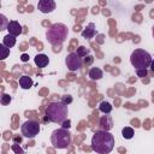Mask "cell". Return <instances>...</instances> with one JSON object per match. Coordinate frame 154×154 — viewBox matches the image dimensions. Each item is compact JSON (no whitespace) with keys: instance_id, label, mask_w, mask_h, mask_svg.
<instances>
[{"instance_id":"18","label":"cell","mask_w":154,"mask_h":154,"mask_svg":"<svg viewBox=\"0 0 154 154\" xmlns=\"http://www.w3.org/2000/svg\"><path fill=\"white\" fill-rule=\"evenodd\" d=\"M76 54L78 57H81V58H84V57H87L89 54V49L87 47H84V46H79L77 48V51H76Z\"/></svg>"},{"instance_id":"16","label":"cell","mask_w":154,"mask_h":154,"mask_svg":"<svg viewBox=\"0 0 154 154\" xmlns=\"http://www.w3.org/2000/svg\"><path fill=\"white\" fill-rule=\"evenodd\" d=\"M2 45L6 46L7 48H12V47L16 45V37L12 36V35H6V36L2 38Z\"/></svg>"},{"instance_id":"23","label":"cell","mask_w":154,"mask_h":154,"mask_svg":"<svg viewBox=\"0 0 154 154\" xmlns=\"http://www.w3.org/2000/svg\"><path fill=\"white\" fill-rule=\"evenodd\" d=\"M12 150L14 152V154H24V150L20 148V146L19 144H17V143H14V144H12Z\"/></svg>"},{"instance_id":"21","label":"cell","mask_w":154,"mask_h":154,"mask_svg":"<svg viewBox=\"0 0 154 154\" xmlns=\"http://www.w3.org/2000/svg\"><path fill=\"white\" fill-rule=\"evenodd\" d=\"M11 100H12L11 95H8V94H2V95H1V99H0V102H1V105H8V103L11 102Z\"/></svg>"},{"instance_id":"17","label":"cell","mask_w":154,"mask_h":154,"mask_svg":"<svg viewBox=\"0 0 154 154\" xmlns=\"http://www.w3.org/2000/svg\"><path fill=\"white\" fill-rule=\"evenodd\" d=\"M122 135H123V137H124L125 140H131V138L134 137L135 132H134V129H132V128L125 126V128L122 129Z\"/></svg>"},{"instance_id":"20","label":"cell","mask_w":154,"mask_h":154,"mask_svg":"<svg viewBox=\"0 0 154 154\" xmlns=\"http://www.w3.org/2000/svg\"><path fill=\"white\" fill-rule=\"evenodd\" d=\"M0 20H1V25H0V30H7V26H8V20L7 18L4 16V14H0Z\"/></svg>"},{"instance_id":"19","label":"cell","mask_w":154,"mask_h":154,"mask_svg":"<svg viewBox=\"0 0 154 154\" xmlns=\"http://www.w3.org/2000/svg\"><path fill=\"white\" fill-rule=\"evenodd\" d=\"M0 52H1V60H5L7 58V55L10 54V48H7L6 46H4L2 43L0 45Z\"/></svg>"},{"instance_id":"6","label":"cell","mask_w":154,"mask_h":154,"mask_svg":"<svg viewBox=\"0 0 154 154\" xmlns=\"http://www.w3.org/2000/svg\"><path fill=\"white\" fill-rule=\"evenodd\" d=\"M20 132L26 138H34L40 132V124L35 120H26L20 126Z\"/></svg>"},{"instance_id":"14","label":"cell","mask_w":154,"mask_h":154,"mask_svg":"<svg viewBox=\"0 0 154 154\" xmlns=\"http://www.w3.org/2000/svg\"><path fill=\"white\" fill-rule=\"evenodd\" d=\"M88 76H89V78H90L91 81H97V79H101V78H102L103 72H102V70L99 69V67H91V69L89 70Z\"/></svg>"},{"instance_id":"10","label":"cell","mask_w":154,"mask_h":154,"mask_svg":"<svg viewBox=\"0 0 154 154\" xmlns=\"http://www.w3.org/2000/svg\"><path fill=\"white\" fill-rule=\"evenodd\" d=\"M99 126L101 130L103 131H109L112 128H113V120L112 118L108 116V114H105L100 118V122H99Z\"/></svg>"},{"instance_id":"9","label":"cell","mask_w":154,"mask_h":154,"mask_svg":"<svg viewBox=\"0 0 154 154\" xmlns=\"http://www.w3.org/2000/svg\"><path fill=\"white\" fill-rule=\"evenodd\" d=\"M7 31H8V35L17 37L23 32V28L17 20H10L8 26H7Z\"/></svg>"},{"instance_id":"29","label":"cell","mask_w":154,"mask_h":154,"mask_svg":"<svg viewBox=\"0 0 154 154\" xmlns=\"http://www.w3.org/2000/svg\"><path fill=\"white\" fill-rule=\"evenodd\" d=\"M153 37H154V26H153Z\"/></svg>"},{"instance_id":"3","label":"cell","mask_w":154,"mask_h":154,"mask_svg":"<svg viewBox=\"0 0 154 154\" xmlns=\"http://www.w3.org/2000/svg\"><path fill=\"white\" fill-rule=\"evenodd\" d=\"M67 34H69V29H67V26L65 24L55 23V24L51 25L47 29L46 37H47V40H48V42L51 45L59 46L67 38Z\"/></svg>"},{"instance_id":"5","label":"cell","mask_w":154,"mask_h":154,"mask_svg":"<svg viewBox=\"0 0 154 154\" xmlns=\"http://www.w3.org/2000/svg\"><path fill=\"white\" fill-rule=\"evenodd\" d=\"M51 143L57 149H65L71 143V134L66 129H57L51 135Z\"/></svg>"},{"instance_id":"1","label":"cell","mask_w":154,"mask_h":154,"mask_svg":"<svg viewBox=\"0 0 154 154\" xmlns=\"http://www.w3.org/2000/svg\"><path fill=\"white\" fill-rule=\"evenodd\" d=\"M114 147V137L109 131L99 130L91 137V149L97 154H109Z\"/></svg>"},{"instance_id":"15","label":"cell","mask_w":154,"mask_h":154,"mask_svg":"<svg viewBox=\"0 0 154 154\" xmlns=\"http://www.w3.org/2000/svg\"><path fill=\"white\" fill-rule=\"evenodd\" d=\"M99 109H100L103 114H109V113L112 112L113 107H112V105H111L108 101H101L100 105H99Z\"/></svg>"},{"instance_id":"24","label":"cell","mask_w":154,"mask_h":154,"mask_svg":"<svg viewBox=\"0 0 154 154\" xmlns=\"http://www.w3.org/2000/svg\"><path fill=\"white\" fill-rule=\"evenodd\" d=\"M136 75L138 77H146L147 76V70H136Z\"/></svg>"},{"instance_id":"27","label":"cell","mask_w":154,"mask_h":154,"mask_svg":"<svg viewBox=\"0 0 154 154\" xmlns=\"http://www.w3.org/2000/svg\"><path fill=\"white\" fill-rule=\"evenodd\" d=\"M88 58H89V59H88V60H87V59H85V60H84V63H85V64H90V63H91V61H93V57H90V55H89V57H88Z\"/></svg>"},{"instance_id":"4","label":"cell","mask_w":154,"mask_h":154,"mask_svg":"<svg viewBox=\"0 0 154 154\" xmlns=\"http://www.w3.org/2000/svg\"><path fill=\"white\" fill-rule=\"evenodd\" d=\"M152 60V55L142 48L135 49L130 55V63L136 70H147L148 67H150Z\"/></svg>"},{"instance_id":"13","label":"cell","mask_w":154,"mask_h":154,"mask_svg":"<svg viewBox=\"0 0 154 154\" xmlns=\"http://www.w3.org/2000/svg\"><path fill=\"white\" fill-rule=\"evenodd\" d=\"M32 84H34V81L31 79V77H29L26 75H24L19 78V87L22 89H30L32 87Z\"/></svg>"},{"instance_id":"28","label":"cell","mask_w":154,"mask_h":154,"mask_svg":"<svg viewBox=\"0 0 154 154\" xmlns=\"http://www.w3.org/2000/svg\"><path fill=\"white\" fill-rule=\"evenodd\" d=\"M150 69H152V71L154 72V59L152 60V64H150Z\"/></svg>"},{"instance_id":"2","label":"cell","mask_w":154,"mask_h":154,"mask_svg":"<svg viewBox=\"0 0 154 154\" xmlns=\"http://www.w3.org/2000/svg\"><path fill=\"white\" fill-rule=\"evenodd\" d=\"M67 106L61 103V102H52L46 107L45 111V120H49L53 123L61 124L63 122L66 120L67 118Z\"/></svg>"},{"instance_id":"11","label":"cell","mask_w":154,"mask_h":154,"mask_svg":"<svg viewBox=\"0 0 154 154\" xmlns=\"http://www.w3.org/2000/svg\"><path fill=\"white\" fill-rule=\"evenodd\" d=\"M81 35L84 38H93L96 35V29H95V24L94 23H89L81 32Z\"/></svg>"},{"instance_id":"26","label":"cell","mask_w":154,"mask_h":154,"mask_svg":"<svg viewBox=\"0 0 154 154\" xmlns=\"http://www.w3.org/2000/svg\"><path fill=\"white\" fill-rule=\"evenodd\" d=\"M20 59H22V61H28L29 60V55L28 54H22Z\"/></svg>"},{"instance_id":"25","label":"cell","mask_w":154,"mask_h":154,"mask_svg":"<svg viewBox=\"0 0 154 154\" xmlns=\"http://www.w3.org/2000/svg\"><path fill=\"white\" fill-rule=\"evenodd\" d=\"M70 124H71V122H70L69 119H66L65 122H63V123H61V126H63V129H66V130H69V129H70V126H71Z\"/></svg>"},{"instance_id":"22","label":"cell","mask_w":154,"mask_h":154,"mask_svg":"<svg viewBox=\"0 0 154 154\" xmlns=\"http://www.w3.org/2000/svg\"><path fill=\"white\" fill-rule=\"evenodd\" d=\"M60 102L67 106V105H70L72 102V96L71 95H64V96H61V101Z\"/></svg>"},{"instance_id":"8","label":"cell","mask_w":154,"mask_h":154,"mask_svg":"<svg viewBox=\"0 0 154 154\" xmlns=\"http://www.w3.org/2000/svg\"><path fill=\"white\" fill-rule=\"evenodd\" d=\"M37 8L42 13H51L55 10V2L53 0H40L37 4Z\"/></svg>"},{"instance_id":"7","label":"cell","mask_w":154,"mask_h":154,"mask_svg":"<svg viewBox=\"0 0 154 154\" xmlns=\"http://www.w3.org/2000/svg\"><path fill=\"white\" fill-rule=\"evenodd\" d=\"M65 64H66V67L69 71H77L82 67L83 65V60L81 57H78L76 53H70L66 55L65 58Z\"/></svg>"},{"instance_id":"12","label":"cell","mask_w":154,"mask_h":154,"mask_svg":"<svg viewBox=\"0 0 154 154\" xmlns=\"http://www.w3.org/2000/svg\"><path fill=\"white\" fill-rule=\"evenodd\" d=\"M34 61L36 64L37 67L42 69V67H46L49 63V58L46 55V54H37L35 58H34Z\"/></svg>"}]
</instances>
